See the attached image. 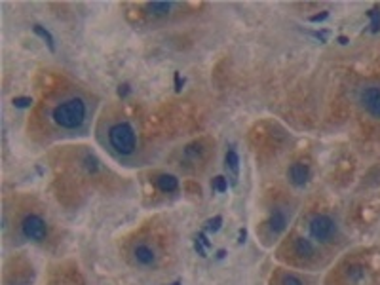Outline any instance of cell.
I'll list each match as a JSON object with an SVG mask.
<instances>
[{
    "label": "cell",
    "mask_w": 380,
    "mask_h": 285,
    "mask_svg": "<svg viewBox=\"0 0 380 285\" xmlns=\"http://www.w3.org/2000/svg\"><path fill=\"white\" fill-rule=\"evenodd\" d=\"M367 15L371 17V33L373 35H379L380 33V8L375 6L373 10H369Z\"/></svg>",
    "instance_id": "obj_15"
},
{
    "label": "cell",
    "mask_w": 380,
    "mask_h": 285,
    "mask_svg": "<svg viewBox=\"0 0 380 285\" xmlns=\"http://www.w3.org/2000/svg\"><path fill=\"white\" fill-rule=\"evenodd\" d=\"M175 89H177V91L183 89V80H181V75H179V73H175Z\"/></svg>",
    "instance_id": "obj_25"
},
{
    "label": "cell",
    "mask_w": 380,
    "mask_h": 285,
    "mask_svg": "<svg viewBox=\"0 0 380 285\" xmlns=\"http://www.w3.org/2000/svg\"><path fill=\"white\" fill-rule=\"evenodd\" d=\"M173 285H181V284H179V282H175V284H173Z\"/></svg>",
    "instance_id": "obj_28"
},
{
    "label": "cell",
    "mask_w": 380,
    "mask_h": 285,
    "mask_svg": "<svg viewBox=\"0 0 380 285\" xmlns=\"http://www.w3.org/2000/svg\"><path fill=\"white\" fill-rule=\"evenodd\" d=\"M295 253H296L298 257H312V255L316 253V247H314L312 240H308V238H296V240H295Z\"/></svg>",
    "instance_id": "obj_11"
},
{
    "label": "cell",
    "mask_w": 380,
    "mask_h": 285,
    "mask_svg": "<svg viewBox=\"0 0 380 285\" xmlns=\"http://www.w3.org/2000/svg\"><path fill=\"white\" fill-rule=\"evenodd\" d=\"M31 103H33L31 97H15L13 99V107L15 109H27V107H31Z\"/></svg>",
    "instance_id": "obj_19"
},
{
    "label": "cell",
    "mask_w": 380,
    "mask_h": 285,
    "mask_svg": "<svg viewBox=\"0 0 380 285\" xmlns=\"http://www.w3.org/2000/svg\"><path fill=\"white\" fill-rule=\"evenodd\" d=\"M33 31H35V35L37 37H40L44 42H46V46H48L51 51H55V40H53V37H51V33H49L48 29H44L42 25H33Z\"/></svg>",
    "instance_id": "obj_13"
},
{
    "label": "cell",
    "mask_w": 380,
    "mask_h": 285,
    "mask_svg": "<svg viewBox=\"0 0 380 285\" xmlns=\"http://www.w3.org/2000/svg\"><path fill=\"white\" fill-rule=\"evenodd\" d=\"M287 226V215L283 209H274L270 213L268 219V228L272 234H282Z\"/></svg>",
    "instance_id": "obj_8"
},
{
    "label": "cell",
    "mask_w": 380,
    "mask_h": 285,
    "mask_svg": "<svg viewBox=\"0 0 380 285\" xmlns=\"http://www.w3.org/2000/svg\"><path fill=\"white\" fill-rule=\"evenodd\" d=\"M198 240H200V242L204 244V247H211V242H209V240H208V236H206V232H200V234H198Z\"/></svg>",
    "instance_id": "obj_24"
},
{
    "label": "cell",
    "mask_w": 380,
    "mask_h": 285,
    "mask_svg": "<svg viewBox=\"0 0 380 285\" xmlns=\"http://www.w3.org/2000/svg\"><path fill=\"white\" fill-rule=\"evenodd\" d=\"M282 285H304V282L295 274H285L282 278Z\"/></svg>",
    "instance_id": "obj_17"
},
{
    "label": "cell",
    "mask_w": 380,
    "mask_h": 285,
    "mask_svg": "<svg viewBox=\"0 0 380 285\" xmlns=\"http://www.w3.org/2000/svg\"><path fill=\"white\" fill-rule=\"evenodd\" d=\"M244 242H246V230L242 228V230H240V244H244Z\"/></svg>",
    "instance_id": "obj_26"
},
{
    "label": "cell",
    "mask_w": 380,
    "mask_h": 285,
    "mask_svg": "<svg viewBox=\"0 0 380 285\" xmlns=\"http://www.w3.org/2000/svg\"><path fill=\"white\" fill-rule=\"evenodd\" d=\"M365 278H367V270H365L363 266H352V268H348V280H350L352 284H361Z\"/></svg>",
    "instance_id": "obj_14"
},
{
    "label": "cell",
    "mask_w": 380,
    "mask_h": 285,
    "mask_svg": "<svg viewBox=\"0 0 380 285\" xmlns=\"http://www.w3.org/2000/svg\"><path fill=\"white\" fill-rule=\"evenodd\" d=\"M109 145L120 156H131L137 150V137L135 129L129 122H116L109 127Z\"/></svg>",
    "instance_id": "obj_2"
},
{
    "label": "cell",
    "mask_w": 380,
    "mask_h": 285,
    "mask_svg": "<svg viewBox=\"0 0 380 285\" xmlns=\"http://www.w3.org/2000/svg\"><path fill=\"white\" fill-rule=\"evenodd\" d=\"M156 185L162 192H166V194H169V192H175L177 188H179V181H177V177L175 175H169V173H162L156 177Z\"/></svg>",
    "instance_id": "obj_10"
},
{
    "label": "cell",
    "mask_w": 380,
    "mask_h": 285,
    "mask_svg": "<svg viewBox=\"0 0 380 285\" xmlns=\"http://www.w3.org/2000/svg\"><path fill=\"white\" fill-rule=\"evenodd\" d=\"M213 188L217 190V192H226V188H228V183H226V179L222 177V175H219V177H215L213 179Z\"/></svg>",
    "instance_id": "obj_18"
},
{
    "label": "cell",
    "mask_w": 380,
    "mask_h": 285,
    "mask_svg": "<svg viewBox=\"0 0 380 285\" xmlns=\"http://www.w3.org/2000/svg\"><path fill=\"white\" fill-rule=\"evenodd\" d=\"M224 162H226V169H230L234 173V177H238V171H240V156L234 149H228L226 156H224Z\"/></svg>",
    "instance_id": "obj_12"
},
{
    "label": "cell",
    "mask_w": 380,
    "mask_h": 285,
    "mask_svg": "<svg viewBox=\"0 0 380 285\" xmlns=\"http://www.w3.org/2000/svg\"><path fill=\"white\" fill-rule=\"evenodd\" d=\"M173 2H147V12L152 15V17H166L169 15L173 10Z\"/></svg>",
    "instance_id": "obj_9"
},
{
    "label": "cell",
    "mask_w": 380,
    "mask_h": 285,
    "mask_svg": "<svg viewBox=\"0 0 380 285\" xmlns=\"http://www.w3.org/2000/svg\"><path fill=\"white\" fill-rule=\"evenodd\" d=\"M194 247H196V251H198V255L200 257H208V253H206V247H204V244L200 242V240H194Z\"/></svg>",
    "instance_id": "obj_20"
},
{
    "label": "cell",
    "mask_w": 380,
    "mask_h": 285,
    "mask_svg": "<svg viewBox=\"0 0 380 285\" xmlns=\"http://www.w3.org/2000/svg\"><path fill=\"white\" fill-rule=\"evenodd\" d=\"M87 116V105L82 97H71V99L63 101L59 105H55V109L51 111V120L53 124L67 131L80 129Z\"/></svg>",
    "instance_id": "obj_1"
},
{
    "label": "cell",
    "mask_w": 380,
    "mask_h": 285,
    "mask_svg": "<svg viewBox=\"0 0 380 285\" xmlns=\"http://www.w3.org/2000/svg\"><path fill=\"white\" fill-rule=\"evenodd\" d=\"M86 167L87 169H97V162H95V158L86 156Z\"/></svg>",
    "instance_id": "obj_23"
},
{
    "label": "cell",
    "mask_w": 380,
    "mask_h": 285,
    "mask_svg": "<svg viewBox=\"0 0 380 285\" xmlns=\"http://www.w3.org/2000/svg\"><path fill=\"white\" fill-rule=\"evenodd\" d=\"M327 17H329V12H321V13L312 15V17H310V21H312V23H318V21H323V19H327Z\"/></svg>",
    "instance_id": "obj_21"
},
{
    "label": "cell",
    "mask_w": 380,
    "mask_h": 285,
    "mask_svg": "<svg viewBox=\"0 0 380 285\" xmlns=\"http://www.w3.org/2000/svg\"><path fill=\"white\" fill-rule=\"evenodd\" d=\"M359 103L367 114L380 120V86H367L359 93Z\"/></svg>",
    "instance_id": "obj_5"
},
{
    "label": "cell",
    "mask_w": 380,
    "mask_h": 285,
    "mask_svg": "<svg viewBox=\"0 0 380 285\" xmlns=\"http://www.w3.org/2000/svg\"><path fill=\"white\" fill-rule=\"evenodd\" d=\"M338 42H340L342 46H346V44H348V38H346V37H338Z\"/></svg>",
    "instance_id": "obj_27"
},
{
    "label": "cell",
    "mask_w": 380,
    "mask_h": 285,
    "mask_svg": "<svg viewBox=\"0 0 380 285\" xmlns=\"http://www.w3.org/2000/svg\"><path fill=\"white\" fill-rule=\"evenodd\" d=\"M221 224H222V217L221 215H217V217H213V219H209L208 221V224H206V230H208V232H219Z\"/></svg>",
    "instance_id": "obj_16"
},
{
    "label": "cell",
    "mask_w": 380,
    "mask_h": 285,
    "mask_svg": "<svg viewBox=\"0 0 380 285\" xmlns=\"http://www.w3.org/2000/svg\"><path fill=\"white\" fill-rule=\"evenodd\" d=\"M287 175H289V181H291L295 186H304L308 183V179H310V167H308L306 163L296 162V163H293V165L289 167Z\"/></svg>",
    "instance_id": "obj_7"
},
{
    "label": "cell",
    "mask_w": 380,
    "mask_h": 285,
    "mask_svg": "<svg viewBox=\"0 0 380 285\" xmlns=\"http://www.w3.org/2000/svg\"><path fill=\"white\" fill-rule=\"evenodd\" d=\"M21 234L27 238V240H33V242H42L46 240L48 236V226L44 223V219L40 215H27L23 221H21Z\"/></svg>",
    "instance_id": "obj_4"
},
{
    "label": "cell",
    "mask_w": 380,
    "mask_h": 285,
    "mask_svg": "<svg viewBox=\"0 0 380 285\" xmlns=\"http://www.w3.org/2000/svg\"><path fill=\"white\" fill-rule=\"evenodd\" d=\"M133 260L139 266H152L156 262V253L147 244H137L133 247Z\"/></svg>",
    "instance_id": "obj_6"
},
{
    "label": "cell",
    "mask_w": 380,
    "mask_h": 285,
    "mask_svg": "<svg viewBox=\"0 0 380 285\" xmlns=\"http://www.w3.org/2000/svg\"><path fill=\"white\" fill-rule=\"evenodd\" d=\"M127 93H129V84H120V86H118V95H120V97H126Z\"/></svg>",
    "instance_id": "obj_22"
},
{
    "label": "cell",
    "mask_w": 380,
    "mask_h": 285,
    "mask_svg": "<svg viewBox=\"0 0 380 285\" xmlns=\"http://www.w3.org/2000/svg\"><path fill=\"white\" fill-rule=\"evenodd\" d=\"M308 228H310V236L316 242H321V244L329 242L335 236V232H337V224H335V221L329 215H314L310 219Z\"/></svg>",
    "instance_id": "obj_3"
}]
</instances>
